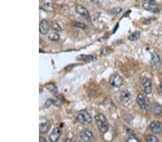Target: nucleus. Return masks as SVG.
I'll list each match as a JSON object with an SVG mask.
<instances>
[{
	"label": "nucleus",
	"instance_id": "f257e3e1",
	"mask_svg": "<svg viewBox=\"0 0 162 142\" xmlns=\"http://www.w3.org/2000/svg\"><path fill=\"white\" fill-rule=\"evenodd\" d=\"M95 120L98 129L102 133H106L109 129V127H110V125H109V123H108L106 116L102 114H97L95 116Z\"/></svg>",
	"mask_w": 162,
	"mask_h": 142
},
{
	"label": "nucleus",
	"instance_id": "f03ea898",
	"mask_svg": "<svg viewBox=\"0 0 162 142\" xmlns=\"http://www.w3.org/2000/svg\"><path fill=\"white\" fill-rule=\"evenodd\" d=\"M77 120L81 124H89L92 121V117L86 110L79 111L77 116Z\"/></svg>",
	"mask_w": 162,
	"mask_h": 142
},
{
	"label": "nucleus",
	"instance_id": "7ed1b4c3",
	"mask_svg": "<svg viewBox=\"0 0 162 142\" xmlns=\"http://www.w3.org/2000/svg\"><path fill=\"white\" fill-rule=\"evenodd\" d=\"M136 100L138 106H140V108L142 110L146 111V110H148L150 108V103H149V99L143 94H138V96H137Z\"/></svg>",
	"mask_w": 162,
	"mask_h": 142
},
{
	"label": "nucleus",
	"instance_id": "20e7f679",
	"mask_svg": "<svg viewBox=\"0 0 162 142\" xmlns=\"http://www.w3.org/2000/svg\"><path fill=\"white\" fill-rule=\"evenodd\" d=\"M110 84L114 88H120L123 85V79L118 74H113L110 78Z\"/></svg>",
	"mask_w": 162,
	"mask_h": 142
},
{
	"label": "nucleus",
	"instance_id": "39448f33",
	"mask_svg": "<svg viewBox=\"0 0 162 142\" xmlns=\"http://www.w3.org/2000/svg\"><path fill=\"white\" fill-rule=\"evenodd\" d=\"M156 0H149L148 2H144L143 4L142 7L144 9L146 10L150 11V12H154V13H157L159 12V9L156 7Z\"/></svg>",
	"mask_w": 162,
	"mask_h": 142
},
{
	"label": "nucleus",
	"instance_id": "423d86ee",
	"mask_svg": "<svg viewBox=\"0 0 162 142\" xmlns=\"http://www.w3.org/2000/svg\"><path fill=\"white\" fill-rule=\"evenodd\" d=\"M141 84L143 88L144 92L146 94H150L152 91V82L150 79L147 78H143L141 79Z\"/></svg>",
	"mask_w": 162,
	"mask_h": 142
},
{
	"label": "nucleus",
	"instance_id": "0eeeda50",
	"mask_svg": "<svg viewBox=\"0 0 162 142\" xmlns=\"http://www.w3.org/2000/svg\"><path fill=\"white\" fill-rule=\"evenodd\" d=\"M93 133L89 129H84L80 132V138L84 141H91L93 139Z\"/></svg>",
	"mask_w": 162,
	"mask_h": 142
},
{
	"label": "nucleus",
	"instance_id": "6e6552de",
	"mask_svg": "<svg viewBox=\"0 0 162 142\" xmlns=\"http://www.w3.org/2000/svg\"><path fill=\"white\" fill-rule=\"evenodd\" d=\"M61 135V131L59 128L56 127L53 129L52 133H51L49 136V139L52 142H56L60 139Z\"/></svg>",
	"mask_w": 162,
	"mask_h": 142
},
{
	"label": "nucleus",
	"instance_id": "1a4fd4ad",
	"mask_svg": "<svg viewBox=\"0 0 162 142\" xmlns=\"http://www.w3.org/2000/svg\"><path fill=\"white\" fill-rule=\"evenodd\" d=\"M50 28H51V25H50L49 22L46 20H42L40 23L39 25V31L41 34H45L48 32Z\"/></svg>",
	"mask_w": 162,
	"mask_h": 142
},
{
	"label": "nucleus",
	"instance_id": "9d476101",
	"mask_svg": "<svg viewBox=\"0 0 162 142\" xmlns=\"http://www.w3.org/2000/svg\"><path fill=\"white\" fill-rule=\"evenodd\" d=\"M149 129L153 133H160L161 132V124L157 121H153L151 123Z\"/></svg>",
	"mask_w": 162,
	"mask_h": 142
},
{
	"label": "nucleus",
	"instance_id": "9b49d317",
	"mask_svg": "<svg viewBox=\"0 0 162 142\" xmlns=\"http://www.w3.org/2000/svg\"><path fill=\"white\" fill-rule=\"evenodd\" d=\"M151 64L154 69L158 70L161 67V60L157 53L153 52L151 56Z\"/></svg>",
	"mask_w": 162,
	"mask_h": 142
},
{
	"label": "nucleus",
	"instance_id": "f8f14e48",
	"mask_svg": "<svg viewBox=\"0 0 162 142\" xmlns=\"http://www.w3.org/2000/svg\"><path fill=\"white\" fill-rule=\"evenodd\" d=\"M76 10L84 18L89 20V14L88 10L84 7L81 6V5H77L76 7Z\"/></svg>",
	"mask_w": 162,
	"mask_h": 142
},
{
	"label": "nucleus",
	"instance_id": "ddd939ff",
	"mask_svg": "<svg viewBox=\"0 0 162 142\" xmlns=\"http://www.w3.org/2000/svg\"><path fill=\"white\" fill-rule=\"evenodd\" d=\"M77 59L78 60H81V61L86 62V63H90V62L96 60L97 58L95 55H79L78 57H77Z\"/></svg>",
	"mask_w": 162,
	"mask_h": 142
},
{
	"label": "nucleus",
	"instance_id": "4468645a",
	"mask_svg": "<svg viewBox=\"0 0 162 142\" xmlns=\"http://www.w3.org/2000/svg\"><path fill=\"white\" fill-rule=\"evenodd\" d=\"M51 124L50 123L45 122L41 123L39 125V130L40 132L42 133H46L49 131L50 129H51Z\"/></svg>",
	"mask_w": 162,
	"mask_h": 142
},
{
	"label": "nucleus",
	"instance_id": "2eb2a0df",
	"mask_svg": "<svg viewBox=\"0 0 162 142\" xmlns=\"http://www.w3.org/2000/svg\"><path fill=\"white\" fill-rule=\"evenodd\" d=\"M52 105H54V106H56V107H61V103L59 100H53V99L52 98H48V100L45 101V104H44V107H45V108H49L50 106H52Z\"/></svg>",
	"mask_w": 162,
	"mask_h": 142
},
{
	"label": "nucleus",
	"instance_id": "dca6fc26",
	"mask_svg": "<svg viewBox=\"0 0 162 142\" xmlns=\"http://www.w3.org/2000/svg\"><path fill=\"white\" fill-rule=\"evenodd\" d=\"M151 110L153 114L156 116L160 115L162 113V107L159 103H153L151 106Z\"/></svg>",
	"mask_w": 162,
	"mask_h": 142
},
{
	"label": "nucleus",
	"instance_id": "f3484780",
	"mask_svg": "<svg viewBox=\"0 0 162 142\" xmlns=\"http://www.w3.org/2000/svg\"><path fill=\"white\" fill-rule=\"evenodd\" d=\"M45 88H47V90L52 93L54 96H57L59 93V90H58V88L53 83H48L45 85Z\"/></svg>",
	"mask_w": 162,
	"mask_h": 142
},
{
	"label": "nucleus",
	"instance_id": "a211bd4d",
	"mask_svg": "<svg viewBox=\"0 0 162 142\" xmlns=\"http://www.w3.org/2000/svg\"><path fill=\"white\" fill-rule=\"evenodd\" d=\"M131 93L128 90H124V91L120 93V98L122 101H124V102H127L128 100H130L131 98Z\"/></svg>",
	"mask_w": 162,
	"mask_h": 142
},
{
	"label": "nucleus",
	"instance_id": "6ab92c4d",
	"mask_svg": "<svg viewBox=\"0 0 162 142\" xmlns=\"http://www.w3.org/2000/svg\"><path fill=\"white\" fill-rule=\"evenodd\" d=\"M48 39L51 41H58L60 39V35H59V33L56 32V31H54L53 32L49 33Z\"/></svg>",
	"mask_w": 162,
	"mask_h": 142
},
{
	"label": "nucleus",
	"instance_id": "aec40b11",
	"mask_svg": "<svg viewBox=\"0 0 162 142\" xmlns=\"http://www.w3.org/2000/svg\"><path fill=\"white\" fill-rule=\"evenodd\" d=\"M140 37H141V32L138 31H135L128 37V39L130 41H136L139 39Z\"/></svg>",
	"mask_w": 162,
	"mask_h": 142
},
{
	"label": "nucleus",
	"instance_id": "412c9836",
	"mask_svg": "<svg viewBox=\"0 0 162 142\" xmlns=\"http://www.w3.org/2000/svg\"><path fill=\"white\" fill-rule=\"evenodd\" d=\"M51 27L53 31L60 32L61 30V26L57 22H53L51 24Z\"/></svg>",
	"mask_w": 162,
	"mask_h": 142
},
{
	"label": "nucleus",
	"instance_id": "4be33fe9",
	"mask_svg": "<svg viewBox=\"0 0 162 142\" xmlns=\"http://www.w3.org/2000/svg\"><path fill=\"white\" fill-rule=\"evenodd\" d=\"M146 141L148 142H158L159 141V139L156 136H153V135H149L146 138Z\"/></svg>",
	"mask_w": 162,
	"mask_h": 142
},
{
	"label": "nucleus",
	"instance_id": "5701e85b",
	"mask_svg": "<svg viewBox=\"0 0 162 142\" xmlns=\"http://www.w3.org/2000/svg\"><path fill=\"white\" fill-rule=\"evenodd\" d=\"M121 11H122V9L120 7H115V8H113V9H111L110 13L113 15H118L119 13H120Z\"/></svg>",
	"mask_w": 162,
	"mask_h": 142
},
{
	"label": "nucleus",
	"instance_id": "b1692460",
	"mask_svg": "<svg viewBox=\"0 0 162 142\" xmlns=\"http://www.w3.org/2000/svg\"><path fill=\"white\" fill-rule=\"evenodd\" d=\"M74 26L76 27H78V28L80 29H85L87 26L84 24V23H81V22H74Z\"/></svg>",
	"mask_w": 162,
	"mask_h": 142
},
{
	"label": "nucleus",
	"instance_id": "393cba45",
	"mask_svg": "<svg viewBox=\"0 0 162 142\" xmlns=\"http://www.w3.org/2000/svg\"><path fill=\"white\" fill-rule=\"evenodd\" d=\"M138 139L137 138L134 137V136H131L128 139H127V141H138Z\"/></svg>",
	"mask_w": 162,
	"mask_h": 142
},
{
	"label": "nucleus",
	"instance_id": "a878e982",
	"mask_svg": "<svg viewBox=\"0 0 162 142\" xmlns=\"http://www.w3.org/2000/svg\"><path fill=\"white\" fill-rule=\"evenodd\" d=\"M159 93H160V94L162 95V83L160 84V85H159Z\"/></svg>",
	"mask_w": 162,
	"mask_h": 142
},
{
	"label": "nucleus",
	"instance_id": "bb28decb",
	"mask_svg": "<svg viewBox=\"0 0 162 142\" xmlns=\"http://www.w3.org/2000/svg\"><path fill=\"white\" fill-rule=\"evenodd\" d=\"M135 1L138 2H146V0H135Z\"/></svg>",
	"mask_w": 162,
	"mask_h": 142
},
{
	"label": "nucleus",
	"instance_id": "cd10ccee",
	"mask_svg": "<svg viewBox=\"0 0 162 142\" xmlns=\"http://www.w3.org/2000/svg\"><path fill=\"white\" fill-rule=\"evenodd\" d=\"M66 141H71V139H66Z\"/></svg>",
	"mask_w": 162,
	"mask_h": 142
}]
</instances>
